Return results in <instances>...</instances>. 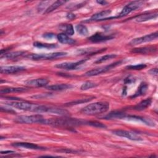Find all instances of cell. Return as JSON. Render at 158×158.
Returning a JSON list of instances; mask_svg holds the SVG:
<instances>
[{
    "label": "cell",
    "instance_id": "obj_1",
    "mask_svg": "<svg viewBox=\"0 0 158 158\" xmlns=\"http://www.w3.org/2000/svg\"><path fill=\"white\" fill-rule=\"evenodd\" d=\"M8 106H10L15 109L30 111V112H48L50 113L51 110V106H47L44 105H40L36 104H32L26 101L18 100V101H13L7 102L6 103Z\"/></svg>",
    "mask_w": 158,
    "mask_h": 158
},
{
    "label": "cell",
    "instance_id": "obj_2",
    "mask_svg": "<svg viewBox=\"0 0 158 158\" xmlns=\"http://www.w3.org/2000/svg\"><path fill=\"white\" fill-rule=\"evenodd\" d=\"M109 108V103L106 101L96 102L84 107L81 112L87 115H95L106 112Z\"/></svg>",
    "mask_w": 158,
    "mask_h": 158
},
{
    "label": "cell",
    "instance_id": "obj_3",
    "mask_svg": "<svg viewBox=\"0 0 158 158\" xmlns=\"http://www.w3.org/2000/svg\"><path fill=\"white\" fill-rule=\"evenodd\" d=\"M15 122L20 123H41L44 124L46 118L40 114L31 115H20L15 118Z\"/></svg>",
    "mask_w": 158,
    "mask_h": 158
},
{
    "label": "cell",
    "instance_id": "obj_4",
    "mask_svg": "<svg viewBox=\"0 0 158 158\" xmlns=\"http://www.w3.org/2000/svg\"><path fill=\"white\" fill-rule=\"evenodd\" d=\"M143 2L140 1H132L130 3H128L127 5H126L122 10V11L120 12V14L117 17H107L104 19V20L107 19H115V18H121L124 16L127 15L130 12L135 10L136 9L139 8L143 5Z\"/></svg>",
    "mask_w": 158,
    "mask_h": 158
},
{
    "label": "cell",
    "instance_id": "obj_5",
    "mask_svg": "<svg viewBox=\"0 0 158 158\" xmlns=\"http://www.w3.org/2000/svg\"><path fill=\"white\" fill-rule=\"evenodd\" d=\"M67 53L65 52H56L48 54H33L28 56V57L31 60H51L59 57H62L67 56Z\"/></svg>",
    "mask_w": 158,
    "mask_h": 158
},
{
    "label": "cell",
    "instance_id": "obj_6",
    "mask_svg": "<svg viewBox=\"0 0 158 158\" xmlns=\"http://www.w3.org/2000/svg\"><path fill=\"white\" fill-rule=\"evenodd\" d=\"M121 62H122V61L120 60V61H117V62H115L114 63L109 64L107 65L102 66V67H98V68H96V69H93L91 70H89V71L86 72L85 73V76L93 77V76H96V75H99V74L102 73H105V72L111 70L112 69L114 68L115 67L117 66Z\"/></svg>",
    "mask_w": 158,
    "mask_h": 158
},
{
    "label": "cell",
    "instance_id": "obj_7",
    "mask_svg": "<svg viewBox=\"0 0 158 158\" xmlns=\"http://www.w3.org/2000/svg\"><path fill=\"white\" fill-rule=\"evenodd\" d=\"M112 133L114 135H117L118 136L125 138L132 141H139L143 140V138L139 135L130 131L123 130H113Z\"/></svg>",
    "mask_w": 158,
    "mask_h": 158
},
{
    "label": "cell",
    "instance_id": "obj_8",
    "mask_svg": "<svg viewBox=\"0 0 158 158\" xmlns=\"http://www.w3.org/2000/svg\"><path fill=\"white\" fill-rule=\"evenodd\" d=\"M157 36H158L157 31H156V32L144 35L143 36L136 38L133 39L129 43V45H130V46H136V45H138V44H140L141 43H146V42H150V41H152L156 40L157 38Z\"/></svg>",
    "mask_w": 158,
    "mask_h": 158
},
{
    "label": "cell",
    "instance_id": "obj_9",
    "mask_svg": "<svg viewBox=\"0 0 158 158\" xmlns=\"http://www.w3.org/2000/svg\"><path fill=\"white\" fill-rule=\"evenodd\" d=\"M87 59H82L79 61L75 62H63V63H60L58 64H56L55 65V67L59 68V69H65L67 70H75L77 68L78 66L84 64Z\"/></svg>",
    "mask_w": 158,
    "mask_h": 158
},
{
    "label": "cell",
    "instance_id": "obj_10",
    "mask_svg": "<svg viewBox=\"0 0 158 158\" xmlns=\"http://www.w3.org/2000/svg\"><path fill=\"white\" fill-rule=\"evenodd\" d=\"M114 37L112 35H105L102 33H96L90 36L88 39L93 43H100L113 39Z\"/></svg>",
    "mask_w": 158,
    "mask_h": 158
},
{
    "label": "cell",
    "instance_id": "obj_11",
    "mask_svg": "<svg viewBox=\"0 0 158 158\" xmlns=\"http://www.w3.org/2000/svg\"><path fill=\"white\" fill-rule=\"evenodd\" d=\"M26 69L25 67L19 65H12V66H2L1 67L0 71L1 73L11 74L17 73L19 72L23 71Z\"/></svg>",
    "mask_w": 158,
    "mask_h": 158
},
{
    "label": "cell",
    "instance_id": "obj_12",
    "mask_svg": "<svg viewBox=\"0 0 158 158\" xmlns=\"http://www.w3.org/2000/svg\"><path fill=\"white\" fill-rule=\"evenodd\" d=\"M123 120H126L128 121H136V122H141L144 123L146 125H150V126H154L155 123L151 122L149 120H148L144 117L138 116V115H125L123 118Z\"/></svg>",
    "mask_w": 158,
    "mask_h": 158
},
{
    "label": "cell",
    "instance_id": "obj_13",
    "mask_svg": "<svg viewBox=\"0 0 158 158\" xmlns=\"http://www.w3.org/2000/svg\"><path fill=\"white\" fill-rule=\"evenodd\" d=\"M14 147H20L29 149H33V150H44L46 149L45 148L40 146L36 144H33L31 143H27V142H18L14 143L12 144Z\"/></svg>",
    "mask_w": 158,
    "mask_h": 158
},
{
    "label": "cell",
    "instance_id": "obj_14",
    "mask_svg": "<svg viewBox=\"0 0 158 158\" xmlns=\"http://www.w3.org/2000/svg\"><path fill=\"white\" fill-rule=\"evenodd\" d=\"M111 13L110 10H105L101 12H98L95 14H93L89 19L85 20V22H89L92 21H98V20H103L104 19H106L107 16H109Z\"/></svg>",
    "mask_w": 158,
    "mask_h": 158
},
{
    "label": "cell",
    "instance_id": "obj_15",
    "mask_svg": "<svg viewBox=\"0 0 158 158\" xmlns=\"http://www.w3.org/2000/svg\"><path fill=\"white\" fill-rule=\"evenodd\" d=\"M49 81L46 78H37V79H33L26 81L25 82V85L29 86H33V87H42V86H46Z\"/></svg>",
    "mask_w": 158,
    "mask_h": 158
},
{
    "label": "cell",
    "instance_id": "obj_16",
    "mask_svg": "<svg viewBox=\"0 0 158 158\" xmlns=\"http://www.w3.org/2000/svg\"><path fill=\"white\" fill-rule=\"evenodd\" d=\"M157 16V12H149L147 14H144L142 15H139L136 16L135 18V20L137 22H143L148 20H150L151 19H154L156 18Z\"/></svg>",
    "mask_w": 158,
    "mask_h": 158
},
{
    "label": "cell",
    "instance_id": "obj_17",
    "mask_svg": "<svg viewBox=\"0 0 158 158\" xmlns=\"http://www.w3.org/2000/svg\"><path fill=\"white\" fill-rule=\"evenodd\" d=\"M57 38L58 40V41L62 44H73L76 42L75 40L70 38L69 36H68L67 35H66L64 33H61L58 34L57 35Z\"/></svg>",
    "mask_w": 158,
    "mask_h": 158
},
{
    "label": "cell",
    "instance_id": "obj_18",
    "mask_svg": "<svg viewBox=\"0 0 158 158\" xmlns=\"http://www.w3.org/2000/svg\"><path fill=\"white\" fill-rule=\"evenodd\" d=\"M72 85L65 83H62V84H56V85H52L46 86V88L49 90L51 91H63L67 89H69L72 88Z\"/></svg>",
    "mask_w": 158,
    "mask_h": 158
},
{
    "label": "cell",
    "instance_id": "obj_19",
    "mask_svg": "<svg viewBox=\"0 0 158 158\" xmlns=\"http://www.w3.org/2000/svg\"><path fill=\"white\" fill-rule=\"evenodd\" d=\"M125 115L126 114L124 112H122L120 111H114L108 114L102 118L105 119H123Z\"/></svg>",
    "mask_w": 158,
    "mask_h": 158
},
{
    "label": "cell",
    "instance_id": "obj_20",
    "mask_svg": "<svg viewBox=\"0 0 158 158\" xmlns=\"http://www.w3.org/2000/svg\"><path fill=\"white\" fill-rule=\"evenodd\" d=\"M152 102V99L151 98H148L141 101L139 103L134 106L133 109L136 110H143L147 107H148Z\"/></svg>",
    "mask_w": 158,
    "mask_h": 158
},
{
    "label": "cell",
    "instance_id": "obj_21",
    "mask_svg": "<svg viewBox=\"0 0 158 158\" xmlns=\"http://www.w3.org/2000/svg\"><path fill=\"white\" fill-rule=\"evenodd\" d=\"M155 51H156V48L153 47V46L135 48L132 50V52H133L141 53V54H148V53L153 52Z\"/></svg>",
    "mask_w": 158,
    "mask_h": 158
},
{
    "label": "cell",
    "instance_id": "obj_22",
    "mask_svg": "<svg viewBox=\"0 0 158 158\" xmlns=\"http://www.w3.org/2000/svg\"><path fill=\"white\" fill-rule=\"evenodd\" d=\"M66 2L65 1H57L54 2H53L52 4H51L50 6H48V7L46 9V10L44 12V14H48L49 12H51L52 11H54V10H56V9H57L59 7H60V6H62V4H65Z\"/></svg>",
    "mask_w": 158,
    "mask_h": 158
},
{
    "label": "cell",
    "instance_id": "obj_23",
    "mask_svg": "<svg viewBox=\"0 0 158 158\" xmlns=\"http://www.w3.org/2000/svg\"><path fill=\"white\" fill-rule=\"evenodd\" d=\"M148 85L146 83H141V85H139V86L138 88V90L136 91V92L132 96H131V98H136L138 96H143L144 95L147 89H148Z\"/></svg>",
    "mask_w": 158,
    "mask_h": 158
},
{
    "label": "cell",
    "instance_id": "obj_24",
    "mask_svg": "<svg viewBox=\"0 0 158 158\" xmlns=\"http://www.w3.org/2000/svg\"><path fill=\"white\" fill-rule=\"evenodd\" d=\"M25 52L24 51H15V52H6L3 55L1 56L2 57H1V58L4 57L6 59H15L18 57H20L21 56H23Z\"/></svg>",
    "mask_w": 158,
    "mask_h": 158
},
{
    "label": "cell",
    "instance_id": "obj_25",
    "mask_svg": "<svg viewBox=\"0 0 158 158\" xmlns=\"http://www.w3.org/2000/svg\"><path fill=\"white\" fill-rule=\"evenodd\" d=\"M27 91V89L25 88H14V87H7L1 89L0 93L1 94H6L9 93L14 92H23Z\"/></svg>",
    "mask_w": 158,
    "mask_h": 158
},
{
    "label": "cell",
    "instance_id": "obj_26",
    "mask_svg": "<svg viewBox=\"0 0 158 158\" xmlns=\"http://www.w3.org/2000/svg\"><path fill=\"white\" fill-rule=\"evenodd\" d=\"M60 28L68 36H72L74 34V28L72 24H64L60 27Z\"/></svg>",
    "mask_w": 158,
    "mask_h": 158
},
{
    "label": "cell",
    "instance_id": "obj_27",
    "mask_svg": "<svg viewBox=\"0 0 158 158\" xmlns=\"http://www.w3.org/2000/svg\"><path fill=\"white\" fill-rule=\"evenodd\" d=\"M75 29L78 33L81 36H86L89 33V31L87 28V27L82 24H78L76 25Z\"/></svg>",
    "mask_w": 158,
    "mask_h": 158
},
{
    "label": "cell",
    "instance_id": "obj_28",
    "mask_svg": "<svg viewBox=\"0 0 158 158\" xmlns=\"http://www.w3.org/2000/svg\"><path fill=\"white\" fill-rule=\"evenodd\" d=\"M98 52H99V49H96V48H94L80 49L78 50V52L81 54H95Z\"/></svg>",
    "mask_w": 158,
    "mask_h": 158
},
{
    "label": "cell",
    "instance_id": "obj_29",
    "mask_svg": "<svg viewBox=\"0 0 158 158\" xmlns=\"http://www.w3.org/2000/svg\"><path fill=\"white\" fill-rule=\"evenodd\" d=\"M33 46L40 48H47V49H51L55 48L57 47L56 44H47V43H43L40 42H35L33 44Z\"/></svg>",
    "mask_w": 158,
    "mask_h": 158
},
{
    "label": "cell",
    "instance_id": "obj_30",
    "mask_svg": "<svg viewBox=\"0 0 158 158\" xmlns=\"http://www.w3.org/2000/svg\"><path fill=\"white\" fill-rule=\"evenodd\" d=\"M115 57H117V55L116 54H106V55H104V56H101V57H99V59H98L96 61H95V63L96 64H100V63H102L103 62H105V61H107L109 59H111L112 58H115Z\"/></svg>",
    "mask_w": 158,
    "mask_h": 158
},
{
    "label": "cell",
    "instance_id": "obj_31",
    "mask_svg": "<svg viewBox=\"0 0 158 158\" xmlns=\"http://www.w3.org/2000/svg\"><path fill=\"white\" fill-rule=\"evenodd\" d=\"M96 84L92 82V81H86L85 83H83L81 87H80V89L81 90H86V89H90V88H94L95 86H96Z\"/></svg>",
    "mask_w": 158,
    "mask_h": 158
},
{
    "label": "cell",
    "instance_id": "obj_32",
    "mask_svg": "<svg viewBox=\"0 0 158 158\" xmlns=\"http://www.w3.org/2000/svg\"><path fill=\"white\" fill-rule=\"evenodd\" d=\"M146 67V65L144 64H139L136 65H130L126 67L128 70H142Z\"/></svg>",
    "mask_w": 158,
    "mask_h": 158
},
{
    "label": "cell",
    "instance_id": "obj_33",
    "mask_svg": "<svg viewBox=\"0 0 158 158\" xmlns=\"http://www.w3.org/2000/svg\"><path fill=\"white\" fill-rule=\"evenodd\" d=\"M51 1H42L41 2H40L38 6V11L41 12V10H44V11L46 10V6L48 5V4H50Z\"/></svg>",
    "mask_w": 158,
    "mask_h": 158
},
{
    "label": "cell",
    "instance_id": "obj_34",
    "mask_svg": "<svg viewBox=\"0 0 158 158\" xmlns=\"http://www.w3.org/2000/svg\"><path fill=\"white\" fill-rule=\"evenodd\" d=\"M43 37L46 40H52L56 38V35L55 34L52 33H46L43 35Z\"/></svg>",
    "mask_w": 158,
    "mask_h": 158
},
{
    "label": "cell",
    "instance_id": "obj_35",
    "mask_svg": "<svg viewBox=\"0 0 158 158\" xmlns=\"http://www.w3.org/2000/svg\"><path fill=\"white\" fill-rule=\"evenodd\" d=\"M66 17H67V19H69V20H72V19H73L75 18V15L73 14V13L69 12V13H68V14H67Z\"/></svg>",
    "mask_w": 158,
    "mask_h": 158
},
{
    "label": "cell",
    "instance_id": "obj_36",
    "mask_svg": "<svg viewBox=\"0 0 158 158\" xmlns=\"http://www.w3.org/2000/svg\"><path fill=\"white\" fill-rule=\"evenodd\" d=\"M15 153V152L13 151H2L1 152V154H12Z\"/></svg>",
    "mask_w": 158,
    "mask_h": 158
},
{
    "label": "cell",
    "instance_id": "obj_37",
    "mask_svg": "<svg viewBox=\"0 0 158 158\" xmlns=\"http://www.w3.org/2000/svg\"><path fill=\"white\" fill-rule=\"evenodd\" d=\"M151 74L154 75H157V69H152L149 72Z\"/></svg>",
    "mask_w": 158,
    "mask_h": 158
},
{
    "label": "cell",
    "instance_id": "obj_38",
    "mask_svg": "<svg viewBox=\"0 0 158 158\" xmlns=\"http://www.w3.org/2000/svg\"><path fill=\"white\" fill-rule=\"evenodd\" d=\"M96 2L101 5H106L107 4V2L105 1H96Z\"/></svg>",
    "mask_w": 158,
    "mask_h": 158
}]
</instances>
